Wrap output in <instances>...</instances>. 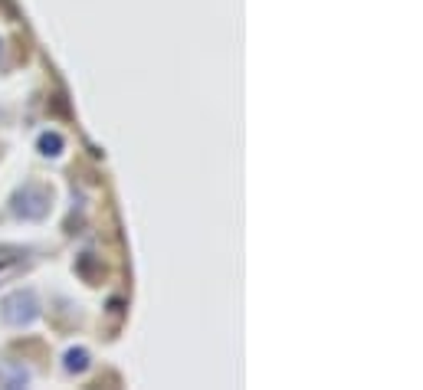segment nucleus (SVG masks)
Listing matches in <instances>:
<instances>
[{"label": "nucleus", "instance_id": "1", "mask_svg": "<svg viewBox=\"0 0 423 390\" xmlns=\"http://www.w3.org/2000/svg\"><path fill=\"white\" fill-rule=\"evenodd\" d=\"M0 315H4V322L13 325V328H27L39 318V302L33 292H13L10 298H4L0 305Z\"/></svg>", "mask_w": 423, "mask_h": 390}, {"label": "nucleus", "instance_id": "2", "mask_svg": "<svg viewBox=\"0 0 423 390\" xmlns=\"http://www.w3.org/2000/svg\"><path fill=\"white\" fill-rule=\"evenodd\" d=\"M13 213L23 220H43L49 213V194L37 184H27L13 200Z\"/></svg>", "mask_w": 423, "mask_h": 390}, {"label": "nucleus", "instance_id": "3", "mask_svg": "<svg viewBox=\"0 0 423 390\" xmlns=\"http://www.w3.org/2000/svg\"><path fill=\"white\" fill-rule=\"evenodd\" d=\"M63 134L59 132H43L39 134V141H37V148H39V154H47V158H56V154H63Z\"/></svg>", "mask_w": 423, "mask_h": 390}, {"label": "nucleus", "instance_id": "4", "mask_svg": "<svg viewBox=\"0 0 423 390\" xmlns=\"http://www.w3.org/2000/svg\"><path fill=\"white\" fill-rule=\"evenodd\" d=\"M85 367H89V351H85V348H73V351L66 354V371L69 374H82Z\"/></svg>", "mask_w": 423, "mask_h": 390}, {"label": "nucleus", "instance_id": "5", "mask_svg": "<svg viewBox=\"0 0 423 390\" xmlns=\"http://www.w3.org/2000/svg\"><path fill=\"white\" fill-rule=\"evenodd\" d=\"M0 56H4V43H0Z\"/></svg>", "mask_w": 423, "mask_h": 390}]
</instances>
